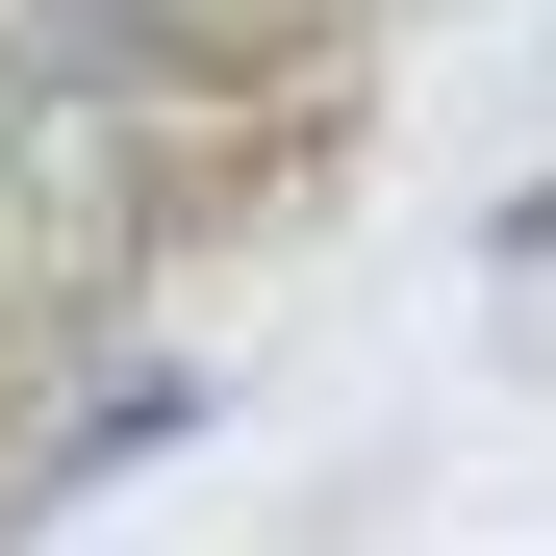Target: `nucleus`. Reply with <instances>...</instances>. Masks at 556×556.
Returning a JSON list of instances; mask_svg holds the SVG:
<instances>
[{"instance_id": "f257e3e1", "label": "nucleus", "mask_w": 556, "mask_h": 556, "mask_svg": "<svg viewBox=\"0 0 556 556\" xmlns=\"http://www.w3.org/2000/svg\"><path fill=\"white\" fill-rule=\"evenodd\" d=\"M152 228H177V102H152V51H127V26L0 51V329L102 304Z\"/></svg>"}]
</instances>
